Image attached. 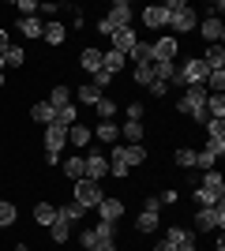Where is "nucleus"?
Wrapping results in <instances>:
<instances>
[{"instance_id":"f257e3e1","label":"nucleus","mask_w":225,"mask_h":251,"mask_svg":"<svg viewBox=\"0 0 225 251\" xmlns=\"http://www.w3.org/2000/svg\"><path fill=\"white\" fill-rule=\"evenodd\" d=\"M176 113L206 124V120H210V116H206V86H184V98L176 101Z\"/></svg>"},{"instance_id":"f03ea898","label":"nucleus","mask_w":225,"mask_h":251,"mask_svg":"<svg viewBox=\"0 0 225 251\" xmlns=\"http://www.w3.org/2000/svg\"><path fill=\"white\" fill-rule=\"evenodd\" d=\"M165 11H169V30H173V38H176V34H192L195 26H199V15H195L184 0H165Z\"/></svg>"},{"instance_id":"7ed1b4c3","label":"nucleus","mask_w":225,"mask_h":251,"mask_svg":"<svg viewBox=\"0 0 225 251\" xmlns=\"http://www.w3.org/2000/svg\"><path fill=\"white\" fill-rule=\"evenodd\" d=\"M75 202L83 210H90V206H98V202L105 199V191H101V184H94V180H75Z\"/></svg>"},{"instance_id":"20e7f679","label":"nucleus","mask_w":225,"mask_h":251,"mask_svg":"<svg viewBox=\"0 0 225 251\" xmlns=\"http://www.w3.org/2000/svg\"><path fill=\"white\" fill-rule=\"evenodd\" d=\"M222 225H225V202H218V206H199V214H195V229L199 232L222 229Z\"/></svg>"},{"instance_id":"39448f33","label":"nucleus","mask_w":225,"mask_h":251,"mask_svg":"<svg viewBox=\"0 0 225 251\" xmlns=\"http://www.w3.org/2000/svg\"><path fill=\"white\" fill-rule=\"evenodd\" d=\"M45 161H49V165H56V161H60V150H64V143H68V131L64 127H45Z\"/></svg>"},{"instance_id":"423d86ee","label":"nucleus","mask_w":225,"mask_h":251,"mask_svg":"<svg viewBox=\"0 0 225 251\" xmlns=\"http://www.w3.org/2000/svg\"><path fill=\"white\" fill-rule=\"evenodd\" d=\"M150 49H154V60H176V49H180V42H176L173 34H161L158 42H150Z\"/></svg>"},{"instance_id":"0eeeda50","label":"nucleus","mask_w":225,"mask_h":251,"mask_svg":"<svg viewBox=\"0 0 225 251\" xmlns=\"http://www.w3.org/2000/svg\"><path fill=\"white\" fill-rule=\"evenodd\" d=\"M165 240L173 244V251H195V236H192L188 229H180V225L165 229Z\"/></svg>"},{"instance_id":"6e6552de","label":"nucleus","mask_w":225,"mask_h":251,"mask_svg":"<svg viewBox=\"0 0 225 251\" xmlns=\"http://www.w3.org/2000/svg\"><path fill=\"white\" fill-rule=\"evenodd\" d=\"M143 23H147L150 30L169 26V11H165V4H150V8H143Z\"/></svg>"},{"instance_id":"1a4fd4ad","label":"nucleus","mask_w":225,"mask_h":251,"mask_svg":"<svg viewBox=\"0 0 225 251\" xmlns=\"http://www.w3.org/2000/svg\"><path fill=\"white\" fill-rule=\"evenodd\" d=\"M105 19L113 23L117 30H124V26H131V4H128V0H117V4L109 8V15H105Z\"/></svg>"},{"instance_id":"9d476101","label":"nucleus","mask_w":225,"mask_h":251,"mask_svg":"<svg viewBox=\"0 0 225 251\" xmlns=\"http://www.w3.org/2000/svg\"><path fill=\"white\" fill-rule=\"evenodd\" d=\"M105 173H109V157H101L98 150H94V154H86V180H94V184H98Z\"/></svg>"},{"instance_id":"9b49d317","label":"nucleus","mask_w":225,"mask_h":251,"mask_svg":"<svg viewBox=\"0 0 225 251\" xmlns=\"http://www.w3.org/2000/svg\"><path fill=\"white\" fill-rule=\"evenodd\" d=\"M135 42H139V38H135V30H131V26H124V30H117V34H113V52L128 56V52L135 49Z\"/></svg>"},{"instance_id":"f8f14e48","label":"nucleus","mask_w":225,"mask_h":251,"mask_svg":"<svg viewBox=\"0 0 225 251\" xmlns=\"http://www.w3.org/2000/svg\"><path fill=\"white\" fill-rule=\"evenodd\" d=\"M120 214H124V202L113 199V195H105V199L98 202V218L101 221H120Z\"/></svg>"},{"instance_id":"ddd939ff","label":"nucleus","mask_w":225,"mask_h":251,"mask_svg":"<svg viewBox=\"0 0 225 251\" xmlns=\"http://www.w3.org/2000/svg\"><path fill=\"white\" fill-rule=\"evenodd\" d=\"M199 30H203V38L210 45H222V38H225V23L222 19H203L199 23Z\"/></svg>"},{"instance_id":"4468645a","label":"nucleus","mask_w":225,"mask_h":251,"mask_svg":"<svg viewBox=\"0 0 225 251\" xmlns=\"http://www.w3.org/2000/svg\"><path fill=\"white\" fill-rule=\"evenodd\" d=\"M64 173H68V180H72V184H75V180H86V157H83V154H72V157L64 161Z\"/></svg>"},{"instance_id":"2eb2a0df","label":"nucleus","mask_w":225,"mask_h":251,"mask_svg":"<svg viewBox=\"0 0 225 251\" xmlns=\"http://www.w3.org/2000/svg\"><path fill=\"white\" fill-rule=\"evenodd\" d=\"M42 30H45V23L38 19V15H23V19H19V34H23V38H34V42H38Z\"/></svg>"},{"instance_id":"dca6fc26","label":"nucleus","mask_w":225,"mask_h":251,"mask_svg":"<svg viewBox=\"0 0 225 251\" xmlns=\"http://www.w3.org/2000/svg\"><path fill=\"white\" fill-rule=\"evenodd\" d=\"M199 60H203L210 72H222V68H225V49H222V45H206V52L199 56Z\"/></svg>"},{"instance_id":"f3484780","label":"nucleus","mask_w":225,"mask_h":251,"mask_svg":"<svg viewBox=\"0 0 225 251\" xmlns=\"http://www.w3.org/2000/svg\"><path fill=\"white\" fill-rule=\"evenodd\" d=\"M79 64H83V72L94 75L98 68H101V49H94V45H86L83 52H79Z\"/></svg>"},{"instance_id":"a211bd4d","label":"nucleus","mask_w":225,"mask_h":251,"mask_svg":"<svg viewBox=\"0 0 225 251\" xmlns=\"http://www.w3.org/2000/svg\"><path fill=\"white\" fill-rule=\"evenodd\" d=\"M109 173L113 176H128V161H124V147H113V154H109Z\"/></svg>"},{"instance_id":"6ab92c4d","label":"nucleus","mask_w":225,"mask_h":251,"mask_svg":"<svg viewBox=\"0 0 225 251\" xmlns=\"http://www.w3.org/2000/svg\"><path fill=\"white\" fill-rule=\"evenodd\" d=\"M34 221L49 229V225L56 221V206H53V202H34Z\"/></svg>"},{"instance_id":"aec40b11","label":"nucleus","mask_w":225,"mask_h":251,"mask_svg":"<svg viewBox=\"0 0 225 251\" xmlns=\"http://www.w3.org/2000/svg\"><path fill=\"white\" fill-rule=\"evenodd\" d=\"M49 105H53V113H56V109H68V105H72V90H68L64 83H56L53 94H49Z\"/></svg>"},{"instance_id":"412c9836","label":"nucleus","mask_w":225,"mask_h":251,"mask_svg":"<svg viewBox=\"0 0 225 251\" xmlns=\"http://www.w3.org/2000/svg\"><path fill=\"white\" fill-rule=\"evenodd\" d=\"M206 116L210 120H225V94H206Z\"/></svg>"},{"instance_id":"4be33fe9","label":"nucleus","mask_w":225,"mask_h":251,"mask_svg":"<svg viewBox=\"0 0 225 251\" xmlns=\"http://www.w3.org/2000/svg\"><path fill=\"white\" fill-rule=\"evenodd\" d=\"M64 23H45V30H42V38H45V45H64Z\"/></svg>"},{"instance_id":"5701e85b","label":"nucleus","mask_w":225,"mask_h":251,"mask_svg":"<svg viewBox=\"0 0 225 251\" xmlns=\"http://www.w3.org/2000/svg\"><path fill=\"white\" fill-rule=\"evenodd\" d=\"M53 105H49V101H38V105H34V109H30V120H34V124H45V127H49V124H53Z\"/></svg>"},{"instance_id":"b1692460","label":"nucleus","mask_w":225,"mask_h":251,"mask_svg":"<svg viewBox=\"0 0 225 251\" xmlns=\"http://www.w3.org/2000/svg\"><path fill=\"white\" fill-rule=\"evenodd\" d=\"M49 236H53V244H68V236H72V221L56 218L53 225H49Z\"/></svg>"},{"instance_id":"393cba45","label":"nucleus","mask_w":225,"mask_h":251,"mask_svg":"<svg viewBox=\"0 0 225 251\" xmlns=\"http://www.w3.org/2000/svg\"><path fill=\"white\" fill-rule=\"evenodd\" d=\"M90 135H94V131H90V127H83L79 120H75V124L68 127V139H72L75 147H90Z\"/></svg>"},{"instance_id":"a878e982","label":"nucleus","mask_w":225,"mask_h":251,"mask_svg":"<svg viewBox=\"0 0 225 251\" xmlns=\"http://www.w3.org/2000/svg\"><path fill=\"white\" fill-rule=\"evenodd\" d=\"M150 68H154V79H158V83H169L173 75H176V64L173 60H154Z\"/></svg>"},{"instance_id":"bb28decb","label":"nucleus","mask_w":225,"mask_h":251,"mask_svg":"<svg viewBox=\"0 0 225 251\" xmlns=\"http://www.w3.org/2000/svg\"><path fill=\"white\" fill-rule=\"evenodd\" d=\"M199 184H203V188H210V191H218V195H225V180H222V173H218V169H206Z\"/></svg>"},{"instance_id":"cd10ccee","label":"nucleus","mask_w":225,"mask_h":251,"mask_svg":"<svg viewBox=\"0 0 225 251\" xmlns=\"http://www.w3.org/2000/svg\"><path fill=\"white\" fill-rule=\"evenodd\" d=\"M75 120H79V113H75V105H68V109H56V116H53V127H72Z\"/></svg>"},{"instance_id":"c85d7f7f","label":"nucleus","mask_w":225,"mask_h":251,"mask_svg":"<svg viewBox=\"0 0 225 251\" xmlns=\"http://www.w3.org/2000/svg\"><path fill=\"white\" fill-rule=\"evenodd\" d=\"M195 202H199V206H218V202H222V195H218V191H210V188H203V184H195Z\"/></svg>"},{"instance_id":"c756f323","label":"nucleus","mask_w":225,"mask_h":251,"mask_svg":"<svg viewBox=\"0 0 225 251\" xmlns=\"http://www.w3.org/2000/svg\"><path fill=\"white\" fill-rule=\"evenodd\" d=\"M26 64V49L23 45H11L8 52H4V68H23Z\"/></svg>"},{"instance_id":"7c9ffc66","label":"nucleus","mask_w":225,"mask_h":251,"mask_svg":"<svg viewBox=\"0 0 225 251\" xmlns=\"http://www.w3.org/2000/svg\"><path fill=\"white\" fill-rule=\"evenodd\" d=\"M75 98H79V101H86V105H98V101H101V90H98L94 83H83L79 90H75Z\"/></svg>"},{"instance_id":"2f4dec72","label":"nucleus","mask_w":225,"mask_h":251,"mask_svg":"<svg viewBox=\"0 0 225 251\" xmlns=\"http://www.w3.org/2000/svg\"><path fill=\"white\" fill-rule=\"evenodd\" d=\"M124 161H128V169L131 165H143V161H147V150H143L139 143H128V147H124Z\"/></svg>"},{"instance_id":"473e14b6","label":"nucleus","mask_w":225,"mask_h":251,"mask_svg":"<svg viewBox=\"0 0 225 251\" xmlns=\"http://www.w3.org/2000/svg\"><path fill=\"white\" fill-rule=\"evenodd\" d=\"M83 214H86V210L79 206L75 199H72V202H64V206H56V218H64V221H79Z\"/></svg>"},{"instance_id":"72a5a7b5","label":"nucleus","mask_w":225,"mask_h":251,"mask_svg":"<svg viewBox=\"0 0 225 251\" xmlns=\"http://www.w3.org/2000/svg\"><path fill=\"white\" fill-rule=\"evenodd\" d=\"M124 60H128V56H120V52H113V49H109V52H101V68H105L109 75H113V72H120V68H124Z\"/></svg>"},{"instance_id":"f704fd0d","label":"nucleus","mask_w":225,"mask_h":251,"mask_svg":"<svg viewBox=\"0 0 225 251\" xmlns=\"http://www.w3.org/2000/svg\"><path fill=\"white\" fill-rule=\"evenodd\" d=\"M94 131H98V139H101V143H117V135H120V127L113 124V120H101Z\"/></svg>"},{"instance_id":"c9c22d12","label":"nucleus","mask_w":225,"mask_h":251,"mask_svg":"<svg viewBox=\"0 0 225 251\" xmlns=\"http://www.w3.org/2000/svg\"><path fill=\"white\" fill-rule=\"evenodd\" d=\"M15 218H19V210H15V202H4V199H0V229H8V225H15Z\"/></svg>"},{"instance_id":"e433bc0d","label":"nucleus","mask_w":225,"mask_h":251,"mask_svg":"<svg viewBox=\"0 0 225 251\" xmlns=\"http://www.w3.org/2000/svg\"><path fill=\"white\" fill-rule=\"evenodd\" d=\"M131 60H135V64H150V60H154V49H150V42H135V49H131Z\"/></svg>"},{"instance_id":"4c0bfd02","label":"nucleus","mask_w":225,"mask_h":251,"mask_svg":"<svg viewBox=\"0 0 225 251\" xmlns=\"http://www.w3.org/2000/svg\"><path fill=\"white\" fill-rule=\"evenodd\" d=\"M195 169H203V173H206V169H218V157L214 154H210V150H195Z\"/></svg>"},{"instance_id":"58836bf2","label":"nucleus","mask_w":225,"mask_h":251,"mask_svg":"<svg viewBox=\"0 0 225 251\" xmlns=\"http://www.w3.org/2000/svg\"><path fill=\"white\" fill-rule=\"evenodd\" d=\"M135 229L139 232H154L158 229V214H147V210H143L139 218H135Z\"/></svg>"},{"instance_id":"ea45409f","label":"nucleus","mask_w":225,"mask_h":251,"mask_svg":"<svg viewBox=\"0 0 225 251\" xmlns=\"http://www.w3.org/2000/svg\"><path fill=\"white\" fill-rule=\"evenodd\" d=\"M150 64H154V60H150ZM150 64H135V83H139V86L154 83V68H150Z\"/></svg>"},{"instance_id":"a19ab883","label":"nucleus","mask_w":225,"mask_h":251,"mask_svg":"<svg viewBox=\"0 0 225 251\" xmlns=\"http://www.w3.org/2000/svg\"><path fill=\"white\" fill-rule=\"evenodd\" d=\"M206 90H210V94H222V90H225V72H210V75H206Z\"/></svg>"},{"instance_id":"79ce46f5","label":"nucleus","mask_w":225,"mask_h":251,"mask_svg":"<svg viewBox=\"0 0 225 251\" xmlns=\"http://www.w3.org/2000/svg\"><path fill=\"white\" fill-rule=\"evenodd\" d=\"M94 109H98V116H101V120H113V113H117V101H113V98H105V94H101V101H98Z\"/></svg>"},{"instance_id":"37998d69","label":"nucleus","mask_w":225,"mask_h":251,"mask_svg":"<svg viewBox=\"0 0 225 251\" xmlns=\"http://www.w3.org/2000/svg\"><path fill=\"white\" fill-rule=\"evenodd\" d=\"M176 165H180V169H195V150L180 147V150H176Z\"/></svg>"},{"instance_id":"c03bdc74","label":"nucleus","mask_w":225,"mask_h":251,"mask_svg":"<svg viewBox=\"0 0 225 251\" xmlns=\"http://www.w3.org/2000/svg\"><path fill=\"white\" fill-rule=\"evenodd\" d=\"M90 232H94V229H90ZM86 251H117V244L109 240V236H94V244H90Z\"/></svg>"},{"instance_id":"a18cd8bd","label":"nucleus","mask_w":225,"mask_h":251,"mask_svg":"<svg viewBox=\"0 0 225 251\" xmlns=\"http://www.w3.org/2000/svg\"><path fill=\"white\" fill-rule=\"evenodd\" d=\"M120 131L128 135V143H139V139H143V124H131V120H128L124 127H120Z\"/></svg>"},{"instance_id":"49530a36","label":"nucleus","mask_w":225,"mask_h":251,"mask_svg":"<svg viewBox=\"0 0 225 251\" xmlns=\"http://www.w3.org/2000/svg\"><path fill=\"white\" fill-rule=\"evenodd\" d=\"M225 135V120H206V139H218Z\"/></svg>"},{"instance_id":"de8ad7c7","label":"nucleus","mask_w":225,"mask_h":251,"mask_svg":"<svg viewBox=\"0 0 225 251\" xmlns=\"http://www.w3.org/2000/svg\"><path fill=\"white\" fill-rule=\"evenodd\" d=\"M206 150H210L214 157H222V154H225V135H218V139H206Z\"/></svg>"},{"instance_id":"09e8293b","label":"nucleus","mask_w":225,"mask_h":251,"mask_svg":"<svg viewBox=\"0 0 225 251\" xmlns=\"http://www.w3.org/2000/svg\"><path fill=\"white\" fill-rule=\"evenodd\" d=\"M90 79H94V86H98V90H101V86H109V83H113V75H109L105 68H98V72L90 75Z\"/></svg>"},{"instance_id":"8fccbe9b","label":"nucleus","mask_w":225,"mask_h":251,"mask_svg":"<svg viewBox=\"0 0 225 251\" xmlns=\"http://www.w3.org/2000/svg\"><path fill=\"white\" fill-rule=\"evenodd\" d=\"M128 120H131V124H143V105H139V101L128 105Z\"/></svg>"},{"instance_id":"3c124183","label":"nucleus","mask_w":225,"mask_h":251,"mask_svg":"<svg viewBox=\"0 0 225 251\" xmlns=\"http://www.w3.org/2000/svg\"><path fill=\"white\" fill-rule=\"evenodd\" d=\"M143 210H147V214H158V210H161V199H158V195H147V199H143Z\"/></svg>"},{"instance_id":"603ef678","label":"nucleus","mask_w":225,"mask_h":251,"mask_svg":"<svg viewBox=\"0 0 225 251\" xmlns=\"http://www.w3.org/2000/svg\"><path fill=\"white\" fill-rule=\"evenodd\" d=\"M15 8H19L23 15H34V11H38V4H34V0H15Z\"/></svg>"},{"instance_id":"864d4df0","label":"nucleus","mask_w":225,"mask_h":251,"mask_svg":"<svg viewBox=\"0 0 225 251\" xmlns=\"http://www.w3.org/2000/svg\"><path fill=\"white\" fill-rule=\"evenodd\" d=\"M98 34H105V38H113V34H117V26H113L109 19H101V23H98Z\"/></svg>"},{"instance_id":"5fc2aeb1","label":"nucleus","mask_w":225,"mask_h":251,"mask_svg":"<svg viewBox=\"0 0 225 251\" xmlns=\"http://www.w3.org/2000/svg\"><path fill=\"white\" fill-rule=\"evenodd\" d=\"M165 90H169V83H158V79L150 83V94H154V98H161V94H165Z\"/></svg>"},{"instance_id":"6e6d98bb","label":"nucleus","mask_w":225,"mask_h":251,"mask_svg":"<svg viewBox=\"0 0 225 251\" xmlns=\"http://www.w3.org/2000/svg\"><path fill=\"white\" fill-rule=\"evenodd\" d=\"M8 49H11V42H8V30H0V56H4Z\"/></svg>"},{"instance_id":"4d7b16f0","label":"nucleus","mask_w":225,"mask_h":251,"mask_svg":"<svg viewBox=\"0 0 225 251\" xmlns=\"http://www.w3.org/2000/svg\"><path fill=\"white\" fill-rule=\"evenodd\" d=\"M154 251H173V244L165 240V236H161V240H158V248H154Z\"/></svg>"},{"instance_id":"13d9d810","label":"nucleus","mask_w":225,"mask_h":251,"mask_svg":"<svg viewBox=\"0 0 225 251\" xmlns=\"http://www.w3.org/2000/svg\"><path fill=\"white\" fill-rule=\"evenodd\" d=\"M15 251H30V248H26V244H19V248H15Z\"/></svg>"},{"instance_id":"bf43d9fd","label":"nucleus","mask_w":225,"mask_h":251,"mask_svg":"<svg viewBox=\"0 0 225 251\" xmlns=\"http://www.w3.org/2000/svg\"><path fill=\"white\" fill-rule=\"evenodd\" d=\"M0 72H4V56H0Z\"/></svg>"},{"instance_id":"052dcab7","label":"nucleus","mask_w":225,"mask_h":251,"mask_svg":"<svg viewBox=\"0 0 225 251\" xmlns=\"http://www.w3.org/2000/svg\"><path fill=\"white\" fill-rule=\"evenodd\" d=\"M0 86H4V72H0Z\"/></svg>"}]
</instances>
